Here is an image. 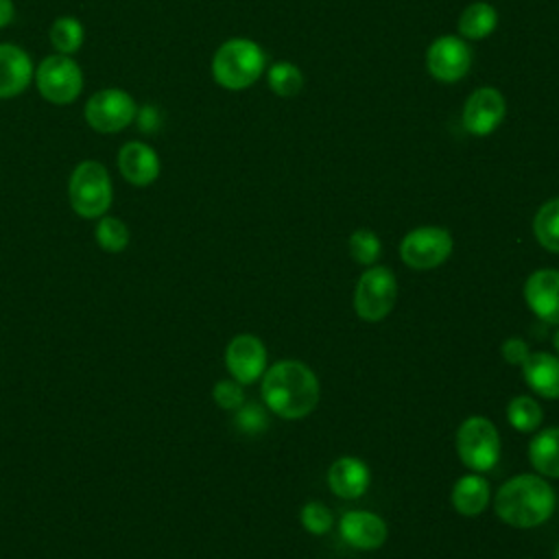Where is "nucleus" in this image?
<instances>
[{"instance_id":"nucleus-10","label":"nucleus","mask_w":559,"mask_h":559,"mask_svg":"<svg viewBox=\"0 0 559 559\" xmlns=\"http://www.w3.org/2000/svg\"><path fill=\"white\" fill-rule=\"evenodd\" d=\"M472 48L459 35H439L426 50V70L439 83H456L472 68Z\"/></svg>"},{"instance_id":"nucleus-24","label":"nucleus","mask_w":559,"mask_h":559,"mask_svg":"<svg viewBox=\"0 0 559 559\" xmlns=\"http://www.w3.org/2000/svg\"><path fill=\"white\" fill-rule=\"evenodd\" d=\"M85 28L74 15H61L50 26V44L59 55H72L83 46Z\"/></svg>"},{"instance_id":"nucleus-4","label":"nucleus","mask_w":559,"mask_h":559,"mask_svg":"<svg viewBox=\"0 0 559 559\" xmlns=\"http://www.w3.org/2000/svg\"><path fill=\"white\" fill-rule=\"evenodd\" d=\"M111 179L100 162H81L68 181L72 210L83 218H100L111 205Z\"/></svg>"},{"instance_id":"nucleus-32","label":"nucleus","mask_w":559,"mask_h":559,"mask_svg":"<svg viewBox=\"0 0 559 559\" xmlns=\"http://www.w3.org/2000/svg\"><path fill=\"white\" fill-rule=\"evenodd\" d=\"M528 345L522 341V338H507L502 343V358L509 362V365H522L526 358H528Z\"/></svg>"},{"instance_id":"nucleus-25","label":"nucleus","mask_w":559,"mask_h":559,"mask_svg":"<svg viewBox=\"0 0 559 559\" xmlns=\"http://www.w3.org/2000/svg\"><path fill=\"white\" fill-rule=\"evenodd\" d=\"M507 417L509 424L520 430V432H533L542 424V406L528 397V395H518L509 402L507 406Z\"/></svg>"},{"instance_id":"nucleus-35","label":"nucleus","mask_w":559,"mask_h":559,"mask_svg":"<svg viewBox=\"0 0 559 559\" xmlns=\"http://www.w3.org/2000/svg\"><path fill=\"white\" fill-rule=\"evenodd\" d=\"M555 559H559V546H557V550H555Z\"/></svg>"},{"instance_id":"nucleus-14","label":"nucleus","mask_w":559,"mask_h":559,"mask_svg":"<svg viewBox=\"0 0 559 559\" xmlns=\"http://www.w3.org/2000/svg\"><path fill=\"white\" fill-rule=\"evenodd\" d=\"M338 533L347 546L358 550H373L384 544L386 524L371 511H347L341 518Z\"/></svg>"},{"instance_id":"nucleus-8","label":"nucleus","mask_w":559,"mask_h":559,"mask_svg":"<svg viewBox=\"0 0 559 559\" xmlns=\"http://www.w3.org/2000/svg\"><path fill=\"white\" fill-rule=\"evenodd\" d=\"M85 120L98 133H118L127 129L138 114L135 100L118 87H105L90 96L85 103Z\"/></svg>"},{"instance_id":"nucleus-20","label":"nucleus","mask_w":559,"mask_h":559,"mask_svg":"<svg viewBox=\"0 0 559 559\" xmlns=\"http://www.w3.org/2000/svg\"><path fill=\"white\" fill-rule=\"evenodd\" d=\"M487 502H489V485L485 478L469 474L456 480L452 489V504L461 515L474 518L480 511H485Z\"/></svg>"},{"instance_id":"nucleus-13","label":"nucleus","mask_w":559,"mask_h":559,"mask_svg":"<svg viewBox=\"0 0 559 559\" xmlns=\"http://www.w3.org/2000/svg\"><path fill=\"white\" fill-rule=\"evenodd\" d=\"M524 299L528 308L544 323H559V271L539 269L528 275L524 284Z\"/></svg>"},{"instance_id":"nucleus-28","label":"nucleus","mask_w":559,"mask_h":559,"mask_svg":"<svg viewBox=\"0 0 559 559\" xmlns=\"http://www.w3.org/2000/svg\"><path fill=\"white\" fill-rule=\"evenodd\" d=\"M299 518H301L304 528L310 531L312 535H323V533H328V531L332 528V522H334L332 511H330L325 504L317 502V500L306 502V504L301 507Z\"/></svg>"},{"instance_id":"nucleus-1","label":"nucleus","mask_w":559,"mask_h":559,"mask_svg":"<svg viewBox=\"0 0 559 559\" xmlns=\"http://www.w3.org/2000/svg\"><path fill=\"white\" fill-rule=\"evenodd\" d=\"M262 376V397L275 415L299 419L314 411L319 402V380L306 362L280 360Z\"/></svg>"},{"instance_id":"nucleus-27","label":"nucleus","mask_w":559,"mask_h":559,"mask_svg":"<svg viewBox=\"0 0 559 559\" xmlns=\"http://www.w3.org/2000/svg\"><path fill=\"white\" fill-rule=\"evenodd\" d=\"M382 245L380 238L371 229H356L349 236V253L358 264H373L380 258Z\"/></svg>"},{"instance_id":"nucleus-31","label":"nucleus","mask_w":559,"mask_h":559,"mask_svg":"<svg viewBox=\"0 0 559 559\" xmlns=\"http://www.w3.org/2000/svg\"><path fill=\"white\" fill-rule=\"evenodd\" d=\"M133 122H138V129H140V131L153 133V131H157L159 124H162V114H159V109H157L155 105H144V107L138 109Z\"/></svg>"},{"instance_id":"nucleus-33","label":"nucleus","mask_w":559,"mask_h":559,"mask_svg":"<svg viewBox=\"0 0 559 559\" xmlns=\"http://www.w3.org/2000/svg\"><path fill=\"white\" fill-rule=\"evenodd\" d=\"M15 15V7L13 0H0V28H4L7 24L13 22Z\"/></svg>"},{"instance_id":"nucleus-26","label":"nucleus","mask_w":559,"mask_h":559,"mask_svg":"<svg viewBox=\"0 0 559 559\" xmlns=\"http://www.w3.org/2000/svg\"><path fill=\"white\" fill-rule=\"evenodd\" d=\"M96 242L100 249L118 253L129 245V229L114 216H103L96 225Z\"/></svg>"},{"instance_id":"nucleus-11","label":"nucleus","mask_w":559,"mask_h":559,"mask_svg":"<svg viewBox=\"0 0 559 559\" xmlns=\"http://www.w3.org/2000/svg\"><path fill=\"white\" fill-rule=\"evenodd\" d=\"M507 114V100L502 92H498L491 85L474 90L465 105H463V129L474 138H487L491 135L504 120Z\"/></svg>"},{"instance_id":"nucleus-19","label":"nucleus","mask_w":559,"mask_h":559,"mask_svg":"<svg viewBox=\"0 0 559 559\" xmlns=\"http://www.w3.org/2000/svg\"><path fill=\"white\" fill-rule=\"evenodd\" d=\"M498 26V11L489 2H472L467 4L456 22V35L465 41L485 39Z\"/></svg>"},{"instance_id":"nucleus-34","label":"nucleus","mask_w":559,"mask_h":559,"mask_svg":"<svg viewBox=\"0 0 559 559\" xmlns=\"http://www.w3.org/2000/svg\"><path fill=\"white\" fill-rule=\"evenodd\" d=\"M552 343H555V349H557V354H559V330L555 332V336H552Z\"/></svg>"},{"instance_id":"nucleus-18","label":"nucleus","mask_w":559,"mask_h":559,"mask_svg":"<svg viewBox=\"0 0 559 559\" xmlns=\"http://www.w3.org/2000/svg\"><path fill=\"white\" fill-rule=\"evenodd\" d=\"M522 369L526 384L537 395L550 400L559 397V358L546 352H535L528 354V358L522 362Z\"/></svg>"},{"instance_id":"nucleus-21","label":"nucleus","mask_w":559,"mask_h":559,"mask_svg":"<svg viewBox=\"0 0 559 559\" xmlns=\"http://www.w3.org/2000/svg\"><path fill=\"white\" fill-rule=\"evenodd\" d=\"M528 459L539 474L559 478V428L537 432L528 443Z\"/></svg>"},{"instance_id":"nucleus-12","label":"nucleus","mask_w":559,"mask_h":559,"mask_svg":"<svg viewBox=\"0 0 559 559\" xmlns=\"http://www.w3.org/2000/svg\"><path fill=\"white\" fill-rule=\"evenodd\" d=\"M225 365L236 382L251 384L266 369V347L253 334H238L227 345Z\"/></svg>"},{"instance_id":"nucleus-22","label":"nucleus","mask_w":559,"mask_h":559,"mask_svg":"<svg viewBox=\"0 0 559 559\" xmlns=\"http://www.w3.org/2000/svg\"><path fill=\"white\" fill-rule=\"evenodd\" d=\"M533 231L544 249L559 253V197L546 201L537 210L533 218Z\"/></svg>"},{"instance_id":"nucleus-5","label":"nucleus","mask_w":559,"mask_h":559,"mask_svg":"<svg viewBox=\"0 0 559 559\" xmlns=\"http://www.w3.org/2000/svg\"><path fill=\"white\" fill-rule=\"evenodd\" d=\"M459 459L474 472H489L500 456L498 428L487 417H469L456 432Z\"/></svg>"},{"instance_id":"nucleus-9","label":"nucleus","mask_w":559,"mask_h":559,"mask_svg":"<svg viewBox=\"0 0 559 559\" xmlns=\"http://www.w3.org/2000/svg\"><path fill=\"white\" fill-rule=\"evenodd\" d=\"M452 253V236L443 227L424 225L411 229L400 242V255L406 266L428 271L443 264Z\"/></svg>"},{"instance_id":"nucleus-30","label":"nucleus","mask_w":559,"mask_h":559,"mask_svg":"<svg viewBox=\"0 0 559 559\" xmlns=\"http://www.w3.org/2000/svg\"><path fill=\"white\" fill-rule=\"evenodd\" d=\"M214 402L225 408V411H236L245 404V393L240 389V382H231V380H221L214 384Z\"/></svg>"},{"instance_id":"nucleus-15","label":"nucleus","mask_w":559,"mask_h":559,"mask_svg":"<svg viewBox=\"0 0 559 559\" xmlns=\"http://www.w3.org/2000/svg\"><path fill=\"white\" fill-rule=\"evenodd\" d=\"M35 79V68L24 48L0 44V98L22 94Z\"/></svg>"},{"instance_id":"nucleus-7","label":"nucleus","mask_w":559,"mask_h":559,"mask_svg":"<svg viewBox=\"0 0 559 559\" xmlns=\"http://www.w3.org/2000/svg\"><path fill=\"white\" fill-rule=\"evenodd\" d=\"M397 282L386 266L367 269L354 290V310L365 321L384 319L395 304Z\"/></svg>"},{"instance_id":"nucleus-17","label":"nucleus","mask_w":559,"mask_h":559,"mask_svg":"<svg viewBox=\"0 0 559 559\" xmlns=\"http://www.w3.org/2000/svg\"><path fill=\"white\" fill-rule=\"evenodd\" d=\"M371 480V472L365 461L356 456H341L328 469V485L338 498H360Z\"/></svg>"},{"instance_id":"nucleus-3","label":"nucleus","mask_w":559,"mask_h":559,"mask_svg":"<svg viewBox=\"0 0 559 559\" xmlns=\"http://www.w3.org/2000/svg\"><path fill=\"white\" fill-rule=\"evenodd\" d=\"M264 72L266 55L262 46L249 37H231L223 41L212 57V76L229 92L251 87Z\"/></svg>"},{"instance_id":"nucleus-6","label":"nucleus","mask_w":559,"mask_h":559,"mask_svg":"<svg viewBox=\"0 0 559 559\" xmlns=\"http://www.w3.org/2000/svg\"><path fill=\"white\" fill-rule=\"evenodd\" d=\"M39 94L52 105H70L83 90V72L70 55H50L35 70Z\"/></svg>"},{"instance_id":"nucleus-23","label":"nucleus","mask_w":559,"mask_h":559,"mask_svg":"<svg viewBox=\"0 0 559 559\" xmlns=\"http://www.w3.org/2000/svg\"><path fill=\"white\" fill-rule=\"evenodd\" d=\"M266 83L273 94L282 98L297 96L304 87V72L290 61H275L266 68Z\"/></svg>"},{"instance_id":"nucleus-29","label":"nucleus","mask_w":559,"mask_h":559,"mask_svg":"<svg viewBox=\"0 0 559 559\" xmlns=\"http://www.w3.org/2000/svg\"><path fill=\"white\" fill-rule=\"evenodd\" d=\"M234 424L240 432H247V435H258L266 428V413L260 404H242L240 408H236V417H234Z\"/></svg>"},{"instance_id":"nucleus-2","label":"nucleus","mask_w":559,"mask_h":559,"mask_svg":"<svg viewBox=\"0 0 559 559\" xmlns=\"http://www.w3.org/2000/svg\"><path fill=\"white\" fill-rule=\"evenodd\" d=\"M555 511L552 487L533 474H520L507 480L496 496V515L518 528H531L546 522Z\"/></svg>"},{"instance_id":"nucleus-16","label":"nucleus","mask_w":559,"mask_h":559,"mask_svg":"<svg viewBox=\"0 0 559 559\" xmlns=\"http://www.w3.org/2000/svg\"><path fill=\"white\" fill-rule=\"evenodd\" d=\"M159 157L144 142H127L118 151V170L133 186H148L159 177Z\"/></svg>"}]
</instances>
